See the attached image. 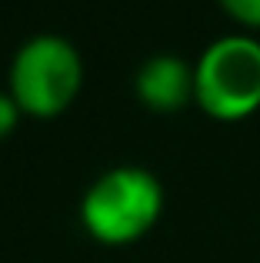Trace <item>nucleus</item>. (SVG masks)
<instances>
[{
  "mask_svg": "<svg viewBox=\"0 0 260 263\" xmlns=\"http://www.w3.org/2000/svg\"><path fill=\"white\" fill-rule=\"evenodd\" d=\"M84 87V57L60 33H37L10 60L7 93L24 117L53 120Z\"/></svg>",
  "mask_w": 260,
  "mask_h": 263,
  "instance_id": "obj_2",
  "label": "nucleus"
},
{
  "mask_svg": "<svg viewBox=\"0 0 260 263\" xmlns=\"http://www.w3.org/2000/svg\"><path fill=\"white\" fill-rule=\"evenodd\" d=\"M194 103L220 123H240L260 110V40L227 33L203 47L194 64Z\"/></svg>",
  "mask_w": 260,
  "mask_h": 263,
  "instance_id": "obj_3",
  "label": "nucleus"
},
{
  "mask_svg": "<svg viewBox=\"0 0 260 263\" xmlns=\"http://www.w3.org/2000/svg\"><path fill=\"white\" fill-rule=\"evenodd\" d=\"M134 93L154 114H177L194 100V64L180 53H154L137 70Z\"/></svg>",
  "mask_w": 260,
  "mask_h": 263,
  "instance_id": "obj_4",
  "label": "nucleus"
},
{
  "mask_svg": "<svg viewBox=\"0 0 260 263\" xmlns=\"http://www.w3.org/2000/svg\"><path fill=\"white\" fill-rule=\"evenodd\" d=\"M20 107L13 103V97L7 93V90H0V140H7V137L17 130V123H20Z\"/></svg>",
  "mask_w": 260,
  "mask_h": 263,
  "instance_id": "obj_6",
  "label": "nucleus"
},
{
  "mask_svg": "<svg viewBox=\"0 0 260 263\" xmlns=\"http://www.w3.org/2000/svg\"><path fill=\"white\" fill-rule=\"evenodd\" d=\"M163 213V183L137 163L104 170L80 200V223L97 243L127 247L147 237Z\"/></svg>",
  "mask_w": 260,
  "mask_h": 263,
  "instance_id": "obj_1",
  "label": "nucleus"
},
{
  "mask_svg": "<svg viewBox=\"0 0 260 263\" xmlns=\"http://www.w3.org/2000/svg\"><path fill=\"white\" fill-rule=\"evenodd\" d=\"M234 24L247 27V30H260V0H217Z\"/></svg>",
  "mask_w": 260,
  "mask_h": 263,
  "instance_id": "obj_5",
  "label": "nucleus"
}]
</instances>
